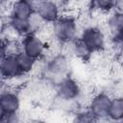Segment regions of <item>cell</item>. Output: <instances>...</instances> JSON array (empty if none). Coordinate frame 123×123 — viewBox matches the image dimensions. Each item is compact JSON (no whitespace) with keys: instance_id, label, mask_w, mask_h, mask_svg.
<instances>
[{"instance_id":"17","label":"cell","mask_w":123,"mask_h":123,"mask_svg":"<svg viewBox=\"0 0 123 123\" xmlns=\"http://www.w3.org/2000/svg\"><path fill=\"white\" fill-rule=\"evenodd\" d=\"M28 23H29V28H30V34H37L46 24L36 11L28 18Z\"/></svg>"},{"instance_id":"15","label":"cell","mask_w":123,"mask_h":123,"mask_svg":"<svg viewBox=\"0 0 123 123\" xmlns=\"http://www.w3.org/2000/svg\"><path fill=\"white\" fill-rule=\"evenodd\" d=\"M69 45L71 46V53H72V55H73L75 58H77V59H79V60H81V61H83V62H86V61L89 60V58H90L91 55L93 54V53L79 39V37H78L77 39H75L73 42L69 43Z\"/></svg>"},{"instance_id":"1","label":"cell","mask_w":123,"mask_h":123,"mask_svg":"<svg viewBox=\"0 0 123 123\" xmlns=\"http://www.w3.org/2000/svg\"><path fill=\"white\" fill-rule=\"evenodd\" d=\"M51 33L59 43L69 44L79 37L77 21L72 16L61 15L51 24Z\"/></svg>"},{"instance_id":"4","label":"cell","mask_w":123,"mask_h":123,"mask_svg":"<svg viewBox=\"0 0 123 123\" xmlns=\"http://www.w3.org/2000/svg\"><path fill=\"white\" fill-rule=\"evenodd\" d=\"M20 50L38 61L45 56L46 43L37 34H28L21 37Z\"/></svg>"},{"instance_id":"2","label":"cell","mask_w":123,"mask_h":123,"mask_svg":"<svg viewBox=\"0 0 123 123\" xmlns=\"http://www.w3.org/2000/svg\"><path fill=\"white\" fill-rule=\"evenodd\" d=\"M69 62L66 56L62 54L54 55L45 64L44 73L47 80L53 82L56 86L61 80L68 76Z\"/></svg>"},{"instance_id":"11","label":"cell","mask_w":123,"mask_h":123,"mask_svg":"<svg viewBox=\"0 0 123 123\" xmlns=\"http://www.w3.org/2000/svg\"><path fill=\"white\" fill-rule=\"evenodd\" d=\"M106 24L110 36L115 40L123 31V14L117 11L111 12L108 14Z\"/></svg>"},{"instance_id":"10","label":"cell","mask_w":123,"mask_h":123,"mask_svg":"<svg viewBox=\"0 0 123 123\" xmlns=\"http://www.w3.org/2000/svg\"><path fill=\"white\" fill-rule=\"evenodd\" d=\"M35 11V8L25 0H13L10 5L9 15L16 18L28 19Z\"/></svg>"},{"instance_id":"16","label":"cell","mask_w":123,"mask_h":123,"mask_svg":"<svg viewBox=\"0 0 123 123\" xmlns=\"http://www.w3.org/2000/svg\"><path fill=\"white\" fill-rule=\"evenodd\" d=\"M119 0H90L92 8L102 13H111L115 11Z\"/></svg>"},{"instance_id":"19","label":"cell","mask_w":123,"mask_h":123,"mask_svg":"<svg viewBox=\"0 0 123 123\" xmlns=\"http://www.w3.org/2000/svg\"><path fill=\"white\" fill-rule=\"evenodd\" d=\"M26 2H28L30 5H32L34 8H35V10H36V8L43 1V0H25Z\"/></svg>"},{"instance_id":"20","label":"cell","mask_w":123,"mask_h":123,"mask_svg":"<svg viewBox=\"0 0 123 123\" xmlns=\"http://www.w3.org/2000/svg\"><path fill=\"white\" fill-rule=\"evenodd\" d=\"M115 11H117L118 12H120V13L123 14V0H119L118 1V4L116 6Z\"/></svg>"},{"instance_id":"21","label":"cell","mask_w":123,"mask_h":123,"mask_svg":"<svg viewBox=\"0 0 123 123\" xmlns=\"http://www.w3.org/2000/svg\"><path fill=\"white\" fill-rule=\"evenodd\" d=\"M115 41H116L117 43H120V44L123 46V31L121 32V34L119 35V37L115 39Z\"/></svg>"},{"instance_id":"18","label":"cell","mask_w":123,"mask_h":123,"mask_svg":"<svg viewBox=\"0 0 123 123\" xmlns=\"http://www.w3.org/2000/svg\"><path fill=\"white\" fill-rule=\"evenodd\" d=\"M74 121L84 123V122L96 121V119L93 116V114L90 112V111L88 109H86V110H83V111H80L76 112V114L74 115Z\"/></svg>"},{"instance_id":"12","label":"cell","mask_w":123,"mask_h":123,"mask_svg":"<svg viewBox=\"0 0 123 123\" xmlns=\"http://www.w3.org/2000/svg\"><path fill=\"white\" fill-rule=\"evenodd\" d=\"M8 29L15 36L23 37L30 34V28L28 19H21L12 16H8Z\"/></svg>"},{"instance_id":"3","label":"cell","mask_w":123,"mask_h":123,"mask_svg":"<svg viewBox=\"0 0 123 123\" xmlns=\"http://www.w3.org/2000/svg\"><path fill=\"white\" fill-rule=\"evenodd\" d=\"M79 39L93 54L102 51L106 46V36L97 26H87L83 29Z\"/></svg>"},{"instance_id":"7","label":"cell","mask_w":123,"mask_h":123,"mask_svg":"<svg viewBox=\"0 0 123 123\" xmlns=\"http://www.w3.org/2000/svg\"><path fill=\"white\" fill-rule=\"evenodd\" d=\"M111 98L112 97L106 92H98L91 98L87 109L90 111L96 120L108 118Z\"/></svg>"},{"instance_id":"13","label":"cell","mask_w":123,"mask_h":123,"mask_svg":"<svg viewBox=\"0 0 123 123\" xmlns=\"http://www.w3.org/2000/svg\"><path fill=\"white\" fill-rule=\"evenodd\" d=\"M108 118L112 121L123 120V97H112L108 112Z\"/></svg>"},{"instance_id":"8","label":"cell","mask_w":123,"mask_h":123,"mask_svg":"<svg viewBox=\"0 0 123 123\" xmlns=\"http://www.w3.org/2000/svg\"><path fill=\"white\" fill-rule=\"evenodd\" d=\"M0 71L3 80L11 81L14 80L23 74L17 63L15 55H3L1 56L0 62Z\"/></svg>"},{"instance_id":"9","label":"cell","mask_w":123,"mask_h":123,"mask_svg":"<svg viewBox=\"0 0 123 123\" xmlns=\"http://www.w3.org/2000/svg\"><path fill=\"white\" fill-rule=\"evenodd\" d=\"M36 12L46 24H52L61 16L60 5L56 0H43L36 8Z\"/></svg>"},{"instance_id":"14","label":"cell","mask_w":123,"mask_h":123,"mask_svg":"<svg viewBox=\"0 0 123 123\" xmlns=\"http://www.w3.org/2000/svg\"><path fill=\"white\" fill-rule=\"evenodd\" d=\"M16 60H17V63L18 66L20 68V71L23 75L29 74L30 72H32L36 66L37 63V60H35L34 58H32L31 56L27 55L26 53H24L23 51H19L16 55Z\"/></svg>"},{"instance_id":"6","label":"cell","mask_w":123,"mask_h":123,"mask_svg":"<svg viewBox=\"0 0 123 123\" xmlns=\"http://www.w3.org/2000/svg\"><path fill=\"white\" fill-rule=\"evenodd\" d=\"M20 104V97L15 91L3 90L0 95V121L5 122L9 116L18 114Z\"/></svg>"},{"instance_id":"5","label":"cell","mask_w":123,"mask_h":123,"mask_svg":"<svg viewBox=\"0 0 123 123\" xmlns=\"http://www.w3.org/2000/svg\"><path fill=\"white\" fill-rule=\"evenodd\" d=\"M57 97L64 102H72L77 100L81 93L82 89L79 83L70 76H66L61 80L55 86Z\"/></svg>"}]
</instances>
